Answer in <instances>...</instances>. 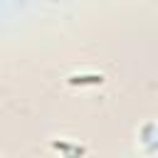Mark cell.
Wrapping results in <instances>:
<instances>
[{
    "instance_id": "cell-1",
    "label": "cell",
    "mask_w": 158,
    "mask_h": 158,
    "mask_svg": "<svg viewBox=\"0 0 158 158\" xmlns=\"http://www.w3.org/2000/svg\"><path fill=\"white\" fill-rule=\"evenodd\" d=\"M101 81H104L101 74H74V77H69V84H74V86L77 84L79 86L81 84H101Z\"/></svg>"
},
{
    "instance_id": "cell-2",
    "label": "cell",
    "mask_w": 158,
    "mask_h": 158,
    "mask_svg": "<svg viewBox=\"0 0 158 158\" xmlns=\"http://www.w3.org/2000/svg\"><path fill=\"white\" fill-rule=\"evenodd\" d=\"M52 148H57V151H64V153H69V156H84V148H81V146L64 143V141H52Z\"/></svg>"
}]
</instances>
